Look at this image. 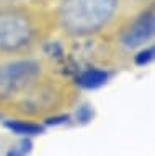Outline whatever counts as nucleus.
Returning <instances> with one entry per match:
<instances>
[{
	"label": "nucleus",
	"instance_id": "20e7f679",
	"mask_svg": "<svg viewBox=\"0 0 155 156\" xmlns=\"http://www.w3.org/2000/svg\"><path fill=\"white\" fill-rule=\"evenodd\" d=\"M155 37V3L135 18V21L121 36V42L126 47H137Z\"/></svg>",
	"mask_w": 155,
	"mask_h": 156
},
{
	"label": "nucleus",
	"instance_id": "7ed1b4c3",
	"mask_svg": "<svg viewBox=\"0 0 155 156\" xmlns=\"http://www.w3.org/2000/svg\"><path fill=\"white\" fill-rule=\"evenodd\" d=\"M33 37L30 18L18 10L0 12V51L17 52L25 49Z\"/></svg>",
	"mask_w": 155,
	"mask_h": 156
},
{
	"label": "nucleus",
	"instance_id": "423d86ee",
	"mask_svg": "<svg viewBox=\"0 0 155 156\" xmlns=\"http://www.w3.org/2000/svg\"><path fill=\"white\" fill-rule=\"evenodd\" d=\"M7 127L12 132L20 133V135H36V133H41V132H42V129L39 125L30 124V122H23V120H13V122L8 120Z\"/></svg>",
	"mask_w": 155,
	"mask_h": 156
},
{
	"label": "nucleus",
	"instance_id": "f03ea898",
	"mask_svg": "<svg viewBox=\"0 0 155 156\" xmlns=\"http://www.w3.org/2000/svg\"><path fill=\"white\" fill-rule=\"evenodd\" d=\"M39 73L41 67L35 60H13L0 65V101L30 90Z\"/></svg>",
	"mask_w": 155,
	"mask_h": 156
},
{
	"label": "nucleus",
	"instance_id": "39448f33",
	"mask_svg": "<svg viewBox=\"0 0 155 156\" xmlns=\"http://www.w3.org/2000/svg\"><path fill=\"white\" fill-rule=\"evenodd\" d=\"M106 80H108V73L106 72L100 70V68H88V70L80 73L79 85L83 88H88V90H93V88L105 85Z\"/></svg>",
	"mask_w": 155,
	"mask_h": 156
},
{
	"label": "nucleus",
	"instance_id": "0eeeda50",
	"mask_svg": "<svg viewBox=\"0 0 155 156\" xmlns=\"http://www.w3.org/2000/svg\"><path fill=\"white\" fill-rule=\"evenodd\" d=\"M152 60H155V44L147 47V49H144V51H140L137 55L134 57V62L137 63V65H145V63H149Z\"/></svg>",
	"mask_w": 155,
	"mask_h": 156
},
{
	"label": "nucleus",
	"instance_id": "f257e3e1",
	"mask_svg": "<svg viewBox=\"0 0 155 156\" xmlns=\"http://www.w3.org/2000/svg\"><path fill=\"white\" fill-rule=\"evenodd\" d=\"M118 0H64L59 21L64 31L75 36L95 33L113 16Z\"/></svg>",
	"mask_w": 155,
	"mask_h": 156
}]
</instances>
